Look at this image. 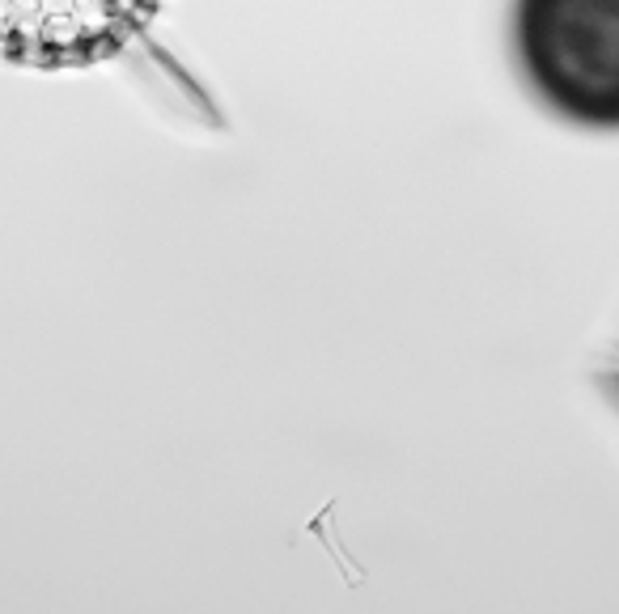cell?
<instances>
[{"instance_id": "obj_1", "label": "cell", "mask_w": 619, "mask_h": 614, "mask_svg": "<svg viewBox=\"0 0 619 614\" xmlns=\"http://www.w3.org/2000/svg\"><path fill=\"white\" fill-rule=\"evenodd\" d=\"M514 60L552 115L619 132V0H514Z\"/></svg>"}, {"instance_id": "obj_2", "label": "cell", "mask_w": 619, "mask_h": 614, "mask_svg": "<svg viewBox=\"0 0 619 614\" xmlns=\"http://www.w3.org/2000/svg\"><path fill=\"white\" fill-rule=\"evenodd\" d=\"M166 0H0V60L17 68H94L140 39Z\"/></svg>"}, {"instance_id": "obj_3", "label": "cell", "mask_w": 619, "mask_h": 614, "mask_svg": "<svg viewBox=\"0 0 619 614\" xmlns=\"http://www.w3.org/2000/svg\"><path fill=\"white\" fill-rule=\"evenodd\" d=\"M603 382H607V390H611V399L619 403V339H615V348H611L607 365H603Z\"/></svg>"}]
</instances>
